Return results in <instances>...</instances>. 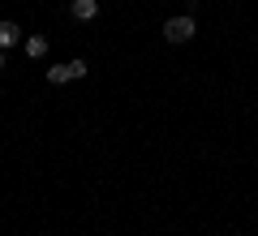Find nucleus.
Instances as JSON below:
<instances>
[{
  "label": "nucleus",
  "mask_w": 258,
  "mask_h": 236,
  "mask_svg": "<svg viewBox=\"0 0 258 236\" xmlns=\"http://www.w3.org/2000/svg\"><path fill=\"white\" fill-rule=\"evenodd\" d=\"M69 13H74L78 22H91L95 13H99V5H95V0H74V5H69Z\"/></svg>",
  "instance_id": "obj_3"
},
{
  "label": "nucleus",
  "mask_w": 258,
  "mask_h": 236,
  "mask_svg": "<svg viewBox=\"0 0 258 236\" xmlns=\"http://www.w3.org/2000/svg\"><path fill=\"white\" fill-rule=\"evenodd\" d=\"M74 77H86V64L82 60H64V64H52V69H47V82H52V86L74 82Z\"/></svg>",
  "instance_id": "obj_2"
},
{
  "label": "nucleus",
  "mask_w": 258,
  "mask_h": 236,
  "mask_svg": "<svg viewBox=\"0 0 258 236\" xmlns=\"http://www.w3.org/2000/svg\"><path fill=\"white\" fill-rule=\"evenodd\" d=\"M43 52H47V39H39V35H35V39H26V56H30V60H39Z\"/></svg>",
  "instance_id": "obj_5"
},
{
  "label": "nucleus",
  "mask_w": 258,
  "mask_h": 236,
  "mask_svg": "<svg viewBox=\"0 0 258 236\" xmlns=\"http://www.w3.org/2000/svg\"><path fill=\"white\" fill-rule=\"evenodd\" d=\"M194 30H198V26H194V18H168L164 22V39H168V43H189Z\"/></svg>",
  "instance_id": "obj_1"
},
{
  "label": "nucleus",
  "mask_w": 258,
  "mask_h": 236,
  "mask_svg": "<svg viewBox=\"0 0 258 236\" xmlns=\"http://www.w3.org/2000/svg\"><path fill=\"white\" fill-rule=\"evenodd\" d=\"M18 39H22V30L13 26V22H0V47H13Z\"/></svg>",
  "instance_id": "obj_4"
}]
</instances>
